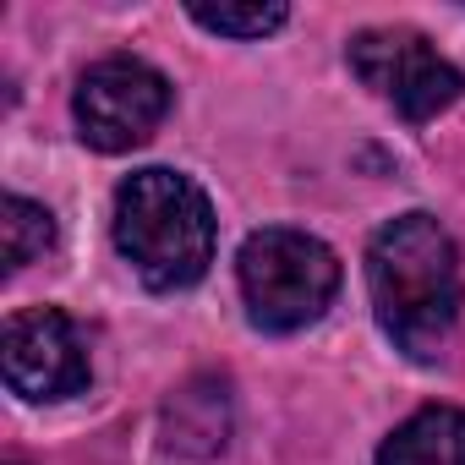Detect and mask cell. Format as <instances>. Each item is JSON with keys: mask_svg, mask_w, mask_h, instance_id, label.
I'll return each mask as SVG.
<instances>
[{"mask_svg": "<svg viewBox=\"0 0 465 465\" xmlns=\"http://www.w3.org/2000/svg\"><path fill=\"white\" fill-rule=\"evenodd\" d=\"M378 465H465V411L454 405L416 411L383 438Z\"/></svg>", "mask_w": 465, "mask_h": 465, "instance_id": "8", "label": "cell"}, {"mask_svg": "<svg viewBox=\"0 0 465 465\" xmlns=\"http://www.w3.org/2000/svg\"><path fill=\"white\" fill-rule=\"evenodd\" d=\"M236 274H242L247 318L269 334H296L318 323L340 291V258L318 236L291 224H269L258 236H247Z\"/></svg>", "mask_w": 465, "mask_h": 465, "instance_id": "3", "label": "cell"}, {"mask_svg": "<svg viewBox=\"0 0 465 465\" xmlns=\"http://www.w3.org/2000/svg\"><path fill=\"white\" fill-rule=\"evenodd\" d=\"M285 6L280 0H252V6H192V23L197 28H208V34H219V39H263V34H274V28H285Z\"/></svg>", "mask_w": 465, "mask_h": 465, "instance_id": "10", "label": "cell"}, {"mask_svg": "<svg viewBox=\"0 0 465 465\" xmlns=\"http://www.w3.org/2000/svg\"><path fill=\"white\" fill-rule=\"evenodd\" d=\"M115 247L148 291H186L213 263L208 192L164 164H148L115 192Z\"/></svg>", "mask_w": 465, "mask_h": 465, "instance_id": "2", "label": "cell"}, {"mask_svg": "<svg viewBox=\"0 0 465 465\" xmlns=\"http://www.w3.org/2000/svg\"><path fill=\"white\" fill-rule=\"evenodd\" d=\"M0 367H6L12 394L23 400H66L88 389V351L61 307L12 312L0 334Z\"/></svg>", "mask_w": 465, "mask_h": 465, "instance_id": "6", "label": "cell"}, {"mask_svg": "<svg viewBox=\"0 0 465 465\" xmlns=\"http://www.w3.org/2000/svg\"><path fill=\"white\" fill-rule=\"evenodd\" d=\"M367 291L378 329L416 361L438 356L449 340L465 280H460V252L449 242V230L432 213H400L389 219L372 247H367Z\"/></svg>", "mask_w": 465, "mask_h": 465, "instance_id": "1", "label": "cell"}, {"mask_svg": "<svg viewBox=\"0 0 465 465\" xmlns=\"http://www.w3.org/2000/svg\"><path fill=\"white\" fill-rule=\"evenodd\" d=\"M55 242V219L45 203H28V197H6L0 208V252H6V269H28L39 252H50Z\"/></svg>", "mask_w": 465, "mask_h": 465, "instance_id": "9", "label": "cell"}, {"mask_svg": "<svg viewBox=\"0 0 465 465\" xmlns=\"http://www.w3.org/2000/svg\"><path fill=\"white\" fill-rule=\"evenodd\" d=\"M351 72L416 126L443 115L465 94L460 66L443 61L432 39H421L416 28H361L351 39Z\"/></svg>", "mask_w": 465, "mask_h": 465, "instance_id": "4", "label": "cell"}, {"mask_svg": "<svg viewBox=\"0 0 465 465\" xmlns=\"http://www.w3.org/2000/svg\"><path fill=\"white\" fill-rule=\"evenodd\" d=\"M230 443V394L219 378H192L164 405V449L186 460H208Z\"/></svg>", "mask_w": 465, "mask_h": 465, "instance_id": "7", "label": "cell"}, {"mask_svg": "<svg viewBox=\"0 0 465 465\" xmlns=\"http://www.w3.org/2000/svg\"><path fill=\"white\" fill-rule=\"evenodd\" d=\"M72 110L88 148L126 153V148H143L170 115V83L137 55H104L83 72Z\"/></svg>", "mask_w": 465, "mask_h": 465, "instance_id": "5", "label": "cell"}]
</instances>
